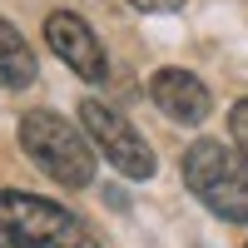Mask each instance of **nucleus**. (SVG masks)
Masks as SVG:
<instances>
[{"label": "nucleus", "instance_id": "f257e3e1", "mask_svg": "<svg viewBox=\"0 0 248 248\" xmlns=\"http://www.w3.org/2000/svg\"><path fill=\"white\" fill-rule=\"evenodd\" d=\"M0 248H99V243L70 209L20 189H0Z\"/></svg>", "mask_w": 248, "mask_h": 248}, {"label": "nucleus", "instance_id": "f03ea898", "mask_svg": "<svg viewBox=\"0 0 248 248\" xmlns=\"http://www.w3.org/2000/svg\"><path fill=\"white\" fill-rule=\"evenodd\" d=\"M184 184L194 189V199L209 214L248 223V159L218 139H199L184 154Z\"/></svg>", "mask_w": 248, "mask_h": 248}, {"label": "nucleus", "instance_id": "7ed1b4c3", "mask_svg": "<svg viewBox=\"0 0 248 248\" xmlns=\"http://www.w3.org/2000/svg\"><path fill=\"white\" fill-rule=\"evenodd\" d=\"M20 149H25L40 169L65 189H85L94 179V149L90 139L75 129L70 119H60L50 109H30L20 119Z\"/></svg>", "mask_w": 248, "mask_h": 248}, {"label": "nucleus", "instance_id": "20e7f679", "mask_svg": "<svg viewBox=\"0 0 248 248\" xmlns=\"http://www.w3.org/2000/svg\"><path fill=\"white\" fill-rule=\"evenodd\" d=\"M79 119H85V134L94 139V149L105 154L124 179H154V149L139 139V129L124 114H114L99 99H85L79 105Z\"/></svg>", "mask_w": 248, "mask_h": 248}, {"label": "nucleus", "instance_id": "39448f33", "mask_svg": "<svg viewBox=\"0 0 248 248\" xmlns=\"http://www.w3.org/2000/svg\"><path fill=\"white\" fill-rule=\"evenodd\" d=\"M45 40H50V50L65 60V65L79 75V79H90V85H99V79L109 75V60H105V45L94 40V30L85 25L79 15L70 10H55L45 20Z\"/></svg>", "mask_w": 248, "mask_h": 248}, {"label": "nucleus", "instance_id": "423d86ee", "mask_svg": "<svg viewBox=\"0 0 248 248\" xmlns=\"http://www.w3.org/2000/svg\"><path fill=\"white\" fill-rule=\"evenodd\" d=\"M149 94H154V105L169 114L174 124H203L209 109H214V94L203 90V79L189 75V70H174V65L169 70H154Z\"/></svg>", "mask_w": 248, "mask_h": 248}, {"label": "nucleus", "instance_id": "0eeeda50", "mask_svg": "<svg viewBox=\"0 0 248 248\" xmlns=\"http://www.w3.org/2000/svg\"><path fill=\"white\" fill-rule=\"evenodd\" d=\"M0 85L5 90L35 85V50L25 45V35H20L10 20H0Z\"/></svg>", "mask_w": 248, "mask_h": 248}, {"label": "nucleus", "instance_id": "6e6552de", "mask_svg": "<svg viewBox=\"0 0 248 248\" xmlns=\"http://www.w3.org/2000/svg\"><path fill=\"white\" fill-rule=\"evenodd\" d=\"M229 129H233V149L248 159V99H238L229 109Z\"/></svg>", "mask_w": 248, "mask_h": 248}, {"label": "nucleus", "instance_id": "1a4fd4ad", "mask_svg": "<svg viewBox=\"0 0 248 248\" xmlns=\"http://www.w3.org/2000/svg\"><path fill=\"white\" fill-rule=\"evenodd\" d=\"M134 10H149V15H164V10H179L184 0H129Z\"/></svg>", "mask_w": 248, "mask_h": 248}]
</instances>
